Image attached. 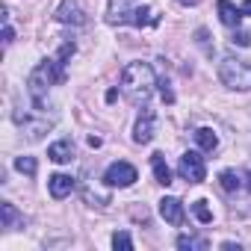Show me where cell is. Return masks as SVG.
<instances>
[{
    "label": "cell",
    "mask_w": 251,
    "mask_h": 251,
    "mask_svg": "<svg viewBox=\"0 0 251 251\" xmlns=\"http://www.w3.org/2000/svg\"><path fill=\"white\" fill-rule=\"evenodd\" d=\"M154 86H157V74L148 62H130L124 65L121 71V92L130 103H148V98L154 95Z\"/></svg>",
    "instance_id": "obj_1"
},
{
    "label": "cell",
    "mask_w": 251,
    "mask_h": 251,
    "mask_svg": "<svg viewBox=\"0 0 251 251\" xmlns=\"http://www.w3.org/2000/svg\"><path fill=\"white\" fill-rule=\"evenodd\" d=\"M106 21H109V24H130V27H145V24H157L160 18H157V15L148 9V6H136L133 0H109Z\"/></svg>",
    "instance_id": "obj_2"
},
{
    "label": "cell",
    "mask_w": 251,
    "mask_h": 251,
    "mask_svg": "<svg viewBox=\"0 0 251 251\" xmlns=\"http://www.w3.org/2000/svg\"><path fill=\"white\" fill-rule=\"evenodd\" d=\"M219 80H222L227 89L245 92V89H251V65H248L245 59L225 56V59H222V65H219Z\"/></svg>",
    "instance_id": "obj_3"
},
{
    "label": "cell",
    "mask_w": 251,
    "mask_h": 251,
    "mask_svg": "<svg viewBox=\"0 0 251 251\" xmlns=\"http://www.w3.org/2000/svg\"><path fill=\"white\" fill-rule=\"evenodd\" d=\"M177 172H180L183 180H189V183H201V180L207 177L204 157H201L198 151H186V154L180 157V163H177Z\"/></svg>",
    "instance_id": "obj_4"
},
{
    "label": "cell",
    "mask_w": 251,
    "mask_h": 251,
    "mask_svg": "<svg viewBox=\"0 0 251 251\" xmlns=\"http://www.w3.org/2000/svg\"><path fill=\"white\" fill-rule=\"evenodd\" d=\"M136 169L130 166V163H112L106 172H103V183L106 186H118V189H127V186H133L136 183Z\"/></svg>",
    "instance_id": "obj_5"
},
{
    "label": "cell",
    "mask_w": 251,
    "mask_h": 251,
    "mask_svg": "<svg viewBox=\"0 0 251 251\" xmlns=\"http://www.w3.org/2000/svg\"><path fill=\"white\" fill-rule=\"evenodd\" d=\"M56 21L71 24V27H83V24H89V12H86V6L80 0H62L56 6Z\"/></svg>",
    "instance_id": "obj_6"
},
{
    "label": "cell",
    "mask_w": 251,
    "mask_h": 251,
    "mask_svg": "<svg viewBox=\"0 0 251 251\" xmlns=\"http://www.w3.org/2000/svg\"><path fill=\"white\" fill-rule=\"evenodd\" d=\"M157 136V112L154 109H142V115L136 118V127H133V142L136 145H148Z\"/></svg>",
    "instance_id": "obj_7"
},
{
    "label": "cell",
    "mask_w": 251,
    "mask_h": 251,
    "mask_svg": "<svg viewBox=\"0 0 251 251\" xmlns=\"http://www.w3.org/2000/svg\"><path fill=\"white\" fill-rule=\"evenodd\" d=\"M15 121H18L21 127H24L27 139H33V142H36V139H42V136L50 130V124H53L50 118H39V121H33L30 115H21V112H15Z\"/></svg>",
    "instance_id": "obj_8"
},
{
    "label": "cell",
    "mask_w": 251,
    "mask_h": 251,
    "mask_svg": "<svg viewBox=\"0 0 251 251\" xmlns=\"http://www.w3.org/2000/svg\"><path fill=\"white\" fill-rule=\"evenodd\" d=\"M48 189H50V195H53L56 201H62V198H68V195L74 192V177H71V175H50Z\"/></svg>",
    "instance_id": "obj_9"
},
{
    "label": "cell",
    "mask_w": 251,
    "mask_h": 251,
    "mask_svg": "<svg viewBox=\"0 0 251 251\" xmlns=\"http://www.w3.org/2000/svg\"><path fill=\"white\" fill-rule=\"evenodd\" d=\"M48 157H50L53 163H59V166L71 163V160H74V139H59V142H53V145L48 148Z\"/></svg>",
    "instance_id": "obj_10"
},
{
    "label": "cell",
    "mask_w": 251,
    "mask_h": 251,
    "mask_svg": "<svg viewBox=\"0 0 251 251\" xmlns=\"http://www.w3.org/2000/svg\"><path fill=\"white\" fill-rule=\"evenodd\" d=\"M160 216L169 222V225H180L183 222V204L177 198H163L160 201Z\"/></svg>",
    "instance_id": "obj_11"
},
{
    "label": "cell",
    "mask_w": 251,
    "mask_h": 251,
    "mask_svg": "<svg viewBox=\"0 0 251 251\" xmlns=\"http://www.w3.org/2000/svg\"><path fill=\"white\" fill-rule=\"evenodd\" d=\"M216 9H219V18H222L225 27H233V30H236V27L242 24V9H236L230 0H219Z\"/></svg>",
    "instance_id": "obj_12"
},
{
    "label": "cell",
    "mask_w": 251,
    "mask_h": 251,
    "mask_svg": "<svg viewBox=\"0 0 251 251\" xmlns=\"http://www.w3.org/2000/svg\"><path fill=\"white\" fill-rule=\"evenodd\" d=\"M151 169H154L157 183H163V186H169V183H172V169H169V163H166V157H163V154H151Z\"/></svg>",
    "instance_id": "obj_13"
},
{
    "label": "cell",
    "mask_w": 251,
    "mask_h": 251,
    "mask_svg": "<svg viewBox=\"0 0 251 251\" xmlns=\"http://www.w3.org/2000/svg\"><path fill=\"white\" fill-rule=\"evenodd\" d=\"M195 142H198L201 151H216V148H219V136H216V130H210V127H198V130H195Z\"/></svg>",
    "instance_id": "obj_14"
},
{
    "label": "cell",
    "mask_w": 251,
    "mask_h": 251,
    "mask_svg": "<svg viewBox=\"0 0 251 251\" xmlns=\"http://www.w3.org/2000/svg\"><path fill=\"white\" fill-rule=\"evenodd\" d=\"M21 222V216H18V210H15V204H9V201H3V204H0V225H3V227H15Z\"/></svg>",
    "instance_id": "obj_15"
},
{
    "label": "cell",
    "mask_w": 251,
    "mask_h": 251,
    "mask_svg": "<svg viewBox=\"0 0 251 251\" xmlns=\"http://www.w3.org/2000/svg\"><path fill=\"white\" fill-rule=\"evenodd\" d=\"M219 183H222V189H225V192H239V186H242V183H239V175H236V172H230V169L219 175Z\"/></svg>",
    "instance_id": "obj_16"
},
{
    "label": "cell",
    "mask_w": 251,
    "mask_h": 251,
    "mask_svg": "<svg viewBox=\"0 0 251 251\" xmlns=\"http://www.w3.org/2000/svg\"><path fill=\"white\" fill-rule=\"evenodd\" d=\"M177 248H195V251H204L210 248V242L204 236H177Z\"/></svg>",
    "instance_id": "obj_17"
},
{
    "label": "cell",
    "mask_w": 251,
    "mask_h": 251,
    "mask_svg": "<svg viewBox=\"0 0 251 251\" xmlns=\"http://www.w3.org/2000/svg\"><path fill=\"white\" fill-rule=\"evenodd\" d=\"M192 213L198 216V222H204V225H210L213 222V210L207 207V201H195L192 204Z\"/></svg>",
    "instance_id": "obj_18"
},
{
    "label": "cell",
    "mask_w": 251,
    "mask_h": 251,
    "mask_svg": "<svg viewBox=\"0 0 251 251\" xmlns=\"http://www.w3.org/2000/svg\"><path fill=\"white\" fill-rule=\"evenodd\" d=\"M112 248H121V251H130V248H133V239H130V233H124V230L112 233Z\"/></svg>",
    "instance_id": "obj_19"
},
{
    "label": "cell",
    "mask_w": 251,
    "mask_h": 251,
    "mask_svg": "<svg viewBox=\"0 0 251 251\" xmlns=\"http://www.w3.org/2000/svg\"><path fill=\"white\" fill-rule=\"evenodd\" d=\"M15 169H18L21 175L33 177V175H36V160H33V157H18V160H15Z\"/></svg>",
    "instance_id": "obj_20"
},
{
    "label": "cell",
    "mask_w": 251,
    "mask_h": 251,
    "mask_svg": "<svg viewBox=\"0 0 251 251\" xmlns=\"http://www.w3.org/2000/svg\"><path fill=\"white\" fill-rule=\"evenodd\" d=\"M230 42H233V45H239V48H248V45H251V36H248L245 30H239V27H236V30H233V36H230Z\"/></svg>",
    "instance_id": "obj_21"
},
{
    "label": "cell",
    "mask_w": 251,
    "mask_h": 251,
    "mask_svg": "<svg viewBox=\"0 0 251 251\" xmlns=\"http://www.w3.org/2000/svg\"><path fill=\"white\" fill-rule=\"evenodd\" d=\"M195 42L207 50V56H213V48H210V33H207V30H198V33H195Z\"/></svg>",
    "instance_id": "obj_22"
},
{
    "label": "cell",
    "mask_w": 251,
    "mask_h": 251,
    "mask_svg": "<svg viewBox=\"0 0 251 251\" xmlns=\"http://www.w3.org/2000/svg\"><path fill=\"white\" fill-rule=\"evenodd\" d=\"M89 148H100V136H89Z\"/></svg>",
    "instance_id": "obj_23"
},
{
    "label": "cell",
    "mask_w": 251,
    "mask_h": 251,
    "mask_svg": "<svg viewBox=\"0 0 251 251\" xmlns=\"http://www.w3.org/2000/svg\"><path fill=\"white\" fill-rule=\"evenodd\" d=\"M242 15H251V0H245V3H242Z\"/></svg>",
    "instance_id": "obj_24"
},
{
    "label": "cell",
    "mask_w": 251,
    "mask_h": 251,
    "mask_svg": "<svg viewBox=\"0 0 251 251\" xmlns=\"http://www.w3.org/2000/svg\"><path fill=\"white\" fill-rule=\"evenodd\" d=\"M180 3H186V6H195V3H198V0H180Z\"/></svg>",
    "instance_id": "obj_25"
},
{
    "label": "cell",
    "mask_w": 251,
    "mask_h": 251,
    "mask_svg": "<svg viewBox=\"0 0 251 251\" xmlns=\"http://www.w3.org/2000/svg\"><path fill=\"white\" fill-rule=\"evenodd\" d=\"M245 186H248V192H251V175H248V183H245Z\"/></svg>",
    "instance_id": "obj_26"
}]
</instances>
